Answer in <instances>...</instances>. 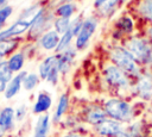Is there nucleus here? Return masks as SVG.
<instances>
[{
  "mask_svg": "<svg viewBox=\"0 0 152 137\" xmlns=\"http://www.w3.org/2000/svg\"><path fill=\"white\" fill-rule=\"evenodd\" d=\"M61 1H63V2H71L72 0H61Z\"/></svg>",
  "mask_w": 152,
  "mask_h": 137,
  "instance_id": "58836bf2",
  "label": "nucleus"
},
{
  "mask_svg": "<svg viewBox=\"0 0 152 137\" xmlns=\"http://www.w3.org/2000/svg\"><path fill=\"white\" fill-rule=\"evenodd\" d=\"M57 60H58V55L57 54L49 55L45 58H43V61L38 66V75L40 77V80H44V81L46 80V77L50 74V71L57 66Z\"/></svg>",
  "mask_w": 152,
  "mask_h": 137,
  "instance_id": "f3484780",
  "label": "nucleus"
},
{
  "mask_svg": "<svg viewBox=\"0 0 152 137\" xmlns=\"http://www.w3.org/2000/svg\"><path fill=\"white\" fill-rule=\"evenodd\" d=\"M120 2H124V1H127V0H119Z\"/></svg>",
  "mask_w": 152,
  "mask_h": 137,
  "instance_id": "ea45409f",
  "label": "nucleus"
},
{
  "mask_svg": "<svg viewBox=\"0 0 152 137\" xmlns=\"http://www.w3.org/2000/svg\"><path fill=\"white\" fill-rule=\"evenodd\" d=\"M107 114L104 112L103 106L96 104H89L82 112V122L90 125L91 127L96 126L104 119H107Z\"/></svg>",
  "mask_w": 152,
  "mask_h": 137,
  "instance_id": "1a4fd4ad",
  "label": "nucleus"
},
{
  "mask_svg": "<svg viewBox=\"0 0 152 137\" xmlns=\"http://www.w3.org/2000/svg\"><path fill=\"white\" fill-rule=\"evenodd\" d=\"M18 45H19V42L15 38L2 41V42H0V52L2 54L4 57H7V56L10 57L12 54H14Z\"/></svg>",
  "mask_w": 152,
  "mask_h": 137,
  "instance_id": "412c9836",
  "label": "nucleus"
},
{
  "mask_svg": "<svg viewBox=\"0 0 152 137\" xmlns=\"http://www.w3.org/2000/svg\"><path fill=\"white\" fill-rule=\"evenodd\" d=\"M43 11H44L43 7H40L39 5H32V6H28L27 8H25L15 23H13L11 26H8L7 29H5L0 32V42L15 38V37L23 35L24 32L28 31L31 29L32 24L34 23V20L39 17V14Z\"/></svg>",
  "mask_w": 152,
  "mask_h": 137,
  "instance_id": "f257e3e1",
  "label": "nucleus"
},
{
  "mask_svg": "<svg viewBox=\"0 0 152 137\" xmlns=\"http://www.w3.org/2000/svg\"><path fill=\"white\" fill-rule=\"evenodd\" d=\"M56 12H57V14L59 17L69 18L70 19V17L75 12V5L72 2H64V4H62V5H59L57 7V11Z\"/></svg>",
  "mask_w": 152,
  "mask_h": 137,
  "instance_id": "393cba45",
  "label": "nucleus"
},
{
  "mask_svg": "<svg viewBox=\"0 0 152 137\" xmlns=\"http://www.w3.org/2000/svg\"><path fill=\"white\" fill-rule=\"evenodd\" d=\"M147 33H148V41H150V43H151V45H152V26L147 30Z\"/></svg>",
  "mask_w": 152,
  "mask_h": 137,
  "instance_id": "72a5a7b5",
  "label": "nucleus"
},
{
  "mask_svg": "<svg viewBox=\"0 0 152 137\" xmlns=\"http://www.w3.org/2000/svg\"><path fill=\"white\" fill-rule=\"evenodd\" d=\"M124 130H125L124 124L113 120L110 118H107L96 126L91 127V135L93 137H115Z\"/></svg>",
  "mask_w": 152,
  "mask_h": 137,
  "instance_id": "6e6552de",
  "label": "nucleus"
},
{
  "mask_svg": "<svg viewBox=\"0 0 152 137\" xmlns=\"http://www.w3.org/2000/svg\"><path fill=\"white\" fill-rule=\"evenodd\" d=\"M6 88V83H4L2 81H0V93H4Z\"/></svg>",
  "mask_w": 152,
  "mask_h": 137,
  "instance_id": "f704fd0d",
  "label": "nucleus"
},
{
  "mask_svg": "<svg viewBox=\"0 0 152 137\" xmlns=\"http://www.w3.org/2000/svg\"><path fill=\"white\" fill-rule=\"evenodd\" d=\"M59 76H61V74H59V71H58V68H57V66L50 71V74L48 75V77H46V82H49L51 86H56L57 83H58V81H59Z\"/></svg>",
  "mask_w": 152,
  "mask_h": 137,
  "instance_id": "c85d7f7f",
  "label": "nucleus"
},
{
  "mask_svg": "<svg viewBox=\"0 0 152 137\" xmlns=\"http://www.w3.org/2000/svg\"><path fill=\"white\" fill-rule=\"evenodd\" d=\"M109 60L113 64L125 71L133 80L140 76L142 73V67L134 60V57L128 52L124 45H114L109 50Z\"/></svg>",
  "mask_w": 152,
  "mask_h": 137,
  "instance_id": "7ed1b4c3",
  "label": "nucleus"
},
{
  "mask_svg": "<svg viewBox=\"0 0 152 137\" xmlns=\"http://www.w3.org/2000/svg\"><path fill=\"white\" fill-rule=\"evenodd\" d=\"M51 124H52V119L49 113L38 116V118L34 123L32 137H49Z\"/></svg>",
  "mask_w": 152,
  "mask_h": 137,
  "instance_id": "ddd939ff",
  "label": "nucleus"
},
{
  "mask_svg": "<svg viewBox=\"0 0 152 137\" xmlns=\"http://www.w3.org/2000/svg\"><path fill=\"white\" fill-rule=\"evenodd\" d=\"M61 137H93V135H91V132L88 133V132L83 131L82 129H80V130H69V131L64 132Z\"/></svg>",
  "mask_w": 152,
  "mask_h": 137,
  "instance_id": "cd10ccee",
  "label": "nucleus"
},
{
  "mask_svg": "<svg viewBox=\"0 0 152 137\" xmlns=\"http://www.w3.org/2000/svg\"><path fill=\"white\" fill-rule=\"evenodd\" d=\"M12 12H13V8L11 6H8V5H6V6L0 8V25H5L6 20L10 18Z\"/></svg>",
  "mask_w": 152,
  "mask_h": 137,
  "instance_id": "7c9ffc66",
  "label": "nucleus"
},
{
  "mask_svg": "<svg viewBox=\"0 0 152 137\" xmlns=\"http://www.w3.org/2000/svg\"><path fill=\"white\" fill-rule=\"evenodd\" d=\"M115 137H131V136H129V135H128V133H127V132L124 130L122 132H120V133H119V135H116Z\"/></svg>",
  "mask_w": 152,
  "mask_h": 137,
  "instance_id": "473e14b6",
  "label": "nucleus"
},
{
  "mask_svg": "<svg viewBox=\"0 0 152 137\" xmlns=\"http://www.w3.org/2000/svg\"><path fill=\"white\" fill-rule=\"evenodd\" d=\"M76 54H77V50L75 49V46H70L66 50H64L63 52L57 54L58 55L57 68H58V71L61 75H66L70 71V69L74 64V61L76 58Z\"/></svg>",
  "mask_w": 152,
  "mask_h": 137,
  "instance_id": "9d476101",
  "label": "nucleus"
},
{
  "mask_svg": "<svg viewBox=\"0 0 152 137\" xmlns=\"http://www.w3.org/2000/svg\"><path fill=\"white\" fill-rule=\"evenodd\" d=\"M96 26H97V20L94 17H88L83 20L82 27L75 38V49L77 51L78 50L82 51L86 48H88L89 42L96 30Z\"/></svg>",
  "mask_w": 152,
  "mask_h": 137,
  "instance_id": "0eeeda50",
  "label": "nucleus"
},
{
  "mask_svg": "<svg viewBox=\"0 0 152 137\" xmlns=\"http://www.w3.org/2000/svg\"><path fill=\"white\" fill-rule=\"evenodd\" d=\"M26 74H27V71L24 70V71H20V73H18L13 76V79L6 85V88H5V92H4L5 99L11 100L20 92V89L23 87V81H24Z\"/></svg>",
  "mask_w": 152,
  "mask_h": 137,
  "instance_id": "4468645a",
  "label": "nucleus"
},
{
  "mask_svg": "<svg viewBox=\"0 0 152 137\" xmlns=\"http://www.w3.org/2000/svg\"><path fill=\"white\" fill-rule=\"evenodd\" d=\"M52 106V96L46 91H40L37 94L36 101L32 105V113L36 116H40L48 113Z\"/></svg>",
  "mask_w": 152,
  "mask_h": 137,
  "instance_id": "f8f14e48",
  "label": "nucleus"
},
{
  "mask_svg": "<svg viewBox=\"0 0 152 137\" xmlns=\"http://www.w3.org/2000/svg\"><path fill=\"white\" fill-rule=\"evenodd\" d=\"M5 136H6V133H5V132H4V131L0 129V137H5Z\"/></svg>",
  "mask_w": 152,
  "mask_h": 137,
  "instance_id": "e433bc0d",
  "label": "nucleus"
},
{
  "mask_svg": "<svg viewBox=\"0 0 152 137\" xmlns=\"http://www.w3.org/2000/svg\"><path fill=\"white\" fill-rule=\"evenodd\" d=\"M70 19L69 18H63V17H58L55 21H53V26H55V31L58 35H64L69 27H70Z\"/></svg>",
  "mask_w": 152,
  "mask_h": 137,
  "instance_id": "b1692460",
  "label": "nucleus"
},
{
  "mask_svg": "<svg viewBox=\"0 0 152 137\" xmlns=\"http://www.w3.org/2000/svg\"><path fill=\"white\" fill-rule=\"evenodd\" d=\"M14 113H15V120L17 122H23L27 114V106L25 104L19 105L18 107L14 108Z\"/></svg>",
  "mask_w": 152,
  "mask_h": 137,
  "instance_id": "c756f323",
  "label": "nucleus"
},
{
  "mask_svg": "<svg viewBox=\"0 0 152 137\" xmlns=\"http://www.w3.org/2000/svg\"><path fill=\"white\" fill-rule=\"evenodd\" d=\"M106 1H107V0H95V1H94V5H95V7L100 8V7H101Z\"/></svg>",
  "mask_w": 152,
  "mask_h": 137,
  "instance_id": "2f4dec72",
  "label": "nucleus"
},
{
  "mask_svg": "<svg viewBox=\"0 0 152 137\" xmlns=\"http://www.w3.org/2000/svg\"><path fill=\"white\" fill-rule=\"evenodd\" d=\"M39 81H40V77L38 73H27L23 81V87L25 91L31 92L39 85Z\"/></svg>",
  "mask_w": 152,
  "mask_h": 137,
  "instance_id": "4be33fe9",
  "label": "nucleus"
},
{
  "mask_svg": "<svg viewBox=\"0 0 152 137\" xmlns=\"http://www.w3.org/2000/svg\"><path fill=\"white\" fill-rule=\"evenodd\" d=\"M125 131L131 136V137H146L147 136V130L146 125L142 120H133L129 124L125 126Z\"/></svg>",
  "mask_w": 152,
  "mask_h": 137,
  "instance_id": "6ab92c4d",
  "label": "nucleus"
},
{
  "mask_svg": "<svg viewBox=\"0 0 152 137\" xmlns=\"http://www.w3.org/2000/svg\"><path fill=\"white\" fill-rule=\"evenodd\" d=\"M59 39H61V36L55 30H49L38 38V45L40 49L45 51H52L57 49Z\"/></svg>",
  "mask_w": 152,
  "mask_h": 137,
  "instance_id": "2eb2a0df",
  "label": "nucleus"
},
{
  "mask_svg": "<svg viewBox=\"0 0 152 137\" xmlns=\"http://www.w3.org/2000/svg\"><path fill=\"white\" fill-rule=\"evenodd\" d=\"M4 60H5V57H4V56H2V54L0 52V62H1V61H4Z\"/></svg>",
  "mask_w": 152,
  "mask_h": 137,
  "instance_id": "4c0bfd02",
  "label": "nucleus"
},
{
  "mask_svg": "<svg viewBox=\"0 0 152 137\" xmlns=\"http://www.w3.org/2000/svg\"><path fill=\"white\" fill-rule=\"evenodd\" d=\"M132 93L144 101L152 99V71L144 69L140 76L134 79Z\"/></svg>",
  "mask_w": 152,
  "mask_h": 137,
  "instance_id": "423d86ee",
  "label": "nucleus"
},
{
  "mask_svg": "<svg viewBox=\"0 0 152 137\" xmlns=\"http://www.w3.org/2000/svg\"><path fill=\"white\" fill-rule=\"evenodd\" d=\"M102 76L106 85L110 89L116 92H132L134 80L112 62L103 68Z\"/></svg>",
  "mask_w": 152,
  "mask_h": 137,
  "instance_id": "39448f33",
  "label": "nucleus"
},
{
  "mask_svg": "<svg viewBox=\"0 0 152 137\" xmlns=\"http://www.w3.org/2000/svg\"><path fill=\"white\" fill-rule=\"evenodd\" d=\"M124 46L141 67H152V45L150 41L142 37L131 36L125 39Z\"/></svg>",
  "mask_w": 152,
  "mask_h": 137,
  "instance_id": "20e7f679",
  "label": "nucleus"
},
{
  "mask_svg": "<svg viewBox=\"0 0 152 137\" xmlns=\"http://www.w3.org/2000/svg\"><path fill=\"white\" fill-rule=\"evenodd\" d=\"M118 27L124 31L125 33H132L133 31V20L131 19V17L128 15H124L122 18H120L118 20Z\"/></svg>",
  "mask_w": 152,
  "mask_h": 137,
  "instance_id": "bb28decb",
  "label": "nucleus"
},
{
  "mask_svg": "<svg viewBox=\"0 0 152 137\" xmlns=\"http://www.w3.org/2000/svg\"><path fill=\"white\" fill-rule=\"evenodd\" d=\"M25 60H26V55L23 51H17L14 54H12L8 58H7V63L11 68V70L14 74H18L20 71H23L24 64H25Z\"/></svg>",
  "mask_w": 152,
  "mask_h": 137,
  "instance_id": "a211bd4d",
  "label": "nucleus"
},
{
  "mask_svg": "<svg viewBox=\"0 0 152 137\" xmlns=\"http://www.w3.org/2000/svg\"><path fill=\"white\" fill-rule=\"evenodd\" d=\"M6 2H7V0H0V8L6 6Z\"/></svg>",
  "mask_w": 152,
  "mask_h": 137,
  "instance_id": "c9c22d12",
  "label": "nucleus"
},
{
  "mask_svg": "<svg viewBox=\"0 0 152 137\" xmlns=\"http://www.w3.org/2000/svg\"><path fill=\"white\" fill-rule=\"evenodd\" d=\"M74 38H76V33L69 27V30H68L64 35L61 36L59 43H58V45H57V49L55 50L56 54H61V52H63L64 50H66L68 48H70V46H71V42H72Z\"/></svg>",
  "mask_w": 152,
  "mask_h": 137,
  "instance_id": "aec40b11",
  "label": "nucleus"
},
{
  "mask_svg": "<svg viewBox=\"0 0 152 137\" xmlns=\"http://www.w3.org/2000/svg\"><path fill=\"white\" fill-rule=\"evenodd\" d=\"M14 75L15 74L11 70V68H10V66L7 63V60L1 61L0 62V81H2L4 83L7 85L13 79Z\"/></svg>",
  "mask_w": 152,
  "mask_h": 137,
  "instance_id": "5701e85b",
  "label": "nucleus"
},
{
  "mask_svg": "<svg viewBox=\"0 0 152 137\" xmlns=\"http://www.w3.org/2000/svg\"><path fill=\"white\" fill-rule=\"evenodd\" d=\"M138 11L144 18L152 21V0H142L138 7Z\"/></svg>",
  "mask_w": 152,
  "mask_h": 137,
  "instance_id": "a878e982",
  "label": "nucleus"
},
{
  "mask_svg": "<svg viewBox=\"0 0 152 137\" xmlns=\"http://www.w3.org/2000/svg\"><path fill=\"white\" fill-rule=\"evenodd\" d=\"M15 113L12 106H4L0 108V129L7 135L15 129Z\"/></svg>",
  "mask_w": 152,
  "mask_h": 137,
  "instance_id": "9b49d317",
  "label": "nucleus"
},
{
  "mask_svg": "<svg viewBox=\"0 0 152 137\" xmlns=\"http://www.w3.org/2000/svg\"><path fill=\"white\" fill-rule=\"evenodd\" d=\"M102 106L104 108L107 117L113 120H116L124 125H127L134 120L135 113L133 105L121 96L108 98Z\"/></svg>",
  "mask_w": 152,
  "mask_h": 137,
  "instance_id": "f03ea898",
  "label": "nucleus"
},
{
  "mask_svg": "<svg viewBox=\"0 0 152 137\" xmlns=\"http://www.w3.org/2000/svg\"><path fill=\"white\" fill-rule=\"evenodd\" d=\"M69 105H70V98H69V94L68 93H62L58 98V101L56 104V107H55V111L52 113V123L53 124H59L62 123V119L64 118V116L68 112V108H69Z\"/></svg>",
  "mask_w": 152,
  "mask_h": 137,
  "instance_id": "dca6fc26",
  "label": "nucleus"
}]
</instances>
